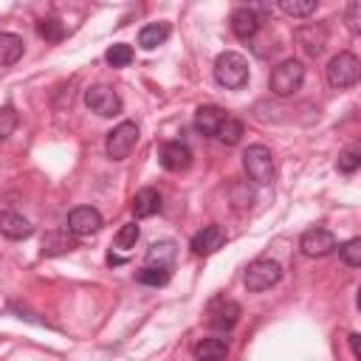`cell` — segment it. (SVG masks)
<instances>
[{
  "mask_svg": "<svg viewBox=\"0 0 361 361\" xmlns=\"http://www.w3.org/2000/svg\"><path fill=\"white\" fill-rule=\"evenodd\" d=\"M214 79L217 85L228 87V90H237L248 82V59L237 51H226L214 59Z\"/></svg>",
  "mask_w": 361,
  "mask_h": 361,
  "instance_id": "1",
  "label": "cell"
},
{
  "mask_svg": "<svg viewBox=\"0 0 361 361\" xmlns=\"http://www.w3.org/2000/svg\"><path fill=\"white\" fill-rule=\"evenodd\" d=\"M243 166H245L248 180L257 183V186H268L274 180V155L262 144H251L243 152Z\"/></svg>",
  "mask_w": 361,
  "mask_h": 361,
  "instance_id": "2",
  "label": "cell"
},
{
  "mask_svg": "<svg viewBox=\"0 0 361 361\" xmlns=\"http://www.w3.org/2000/svg\"><path fill=\"white\" fill-rule=\"evenodd\" d=\"M302 82H305V65H302L299 59H285V62H279V65L271 71V76H268V85H271V90H274L276 96H290V93H296V90L302 87Z\"/></svg>",
  "mask_w": 361,
  "mask_h": 361,
  "instance_id": "3",
  "label": "cell"
},
{
  "mask_svg": "<svg viewBox=\"0 0 361 361\" xmlns=\"http://www.w3.org/2000/svg\"><path fill=\"white\" fill-rule=\"evenodd\" d=\"M138 144V124L135 121H121L118 127H113L104 138V152L113 161H124Z\"/></svg>",
  "mask_w": 361,
  "mask_h": 361,
  "instance_id": "4",
  "label": "cell"
},
{
  "mask_svg": "<svg viewBox=\"0 0 361 361\" xmlns=\"http://www.w3.org/2000/svg\"><path fill=\"white\" fill-rule=\"evenodd\" d=\"M358 73H361V62L350 51H341V54H336L327 62V82L333 87H350V85H355L358 82Z\"/></svg>",
  "mask_w": 361,
  "mask_h": 361,
  "instance_id": "5",
  "label": "cell"
},
{
  "mask_svg": "<svg viewBox=\"0 0 361 361\" xmlns=\"http://www.w3.org/2000/svg\"><path fill=\"white\" fill-rule=\"evenodd\" d=\"M85 104L90 113L102 116V118H110V116H118L121 113V96L110 87V85H93L85 90Z\"/></svg>",
  "mask_w": 361,
  "mask_h": 361,
  "instance_id": "6",
  "label": "cell"
},
{
  "mask_svg": "<svg viewBox=\"0 0 361 361\" xmlns=\"http://www.w3.org/2000/svg\"><path fill=\"white\" fill-rule=\"evenodd\" d=\"M245 288L248 290H268L282 279V265L276 259H254L245 268Z\"/></svg>",
  "mask_w": 361,
  "mask_h": 361,
  "instance_id": "7",
  "label": "cell"
},
{
  "mask_svg": "<svg viewBox=\"0 0 361 361\" xmlns=\"http://www.w3.org/2000/svg\"><path fill=\"white\" fill-rule=\"evenodd\" d=\"M102 214L99 209L93 206H76L71 214H68V231L76 234V237H87V234H96L102 228Z\"/></svg>",
  "mask_w": 361,
  "mask_h": 361,
  "instance_id": "8",
  "label": "cell"
},
{
  "mask_svg": "<svg viewBox=\"0 0 361 361\" xmlns=\"http://www.w3.org/2000/svg\"><path fill=\"white\" fill-rule=\"evenodd\" d=\"M299 248L305 257H327L336 248V237L327 228H307L299 240Z\"/></svg>",
  "mask_w": 361,
  "mask_h": 361,
  "instance_id": "9",
  "label": "cell"
},
{
  "mask_svg": "<svg viewBox=\"0 0 361 361\" xmlns=\"http://www.w3.org/2000/svg\"><path fill=\"white\" fill-rule=\"evenodd\" d=\"M223 245H226V231H223V226H217V223L203 226V228L192 237V251H195L197 257H209V254L220 251Z\"/></svg>",
  "mask_w": 361,
  "mask_h": 361,
  "instance_id": "10",
  "label": "cell"
},
{
  "mask_svg": "<svg viewBox=\"0 0 361 361\" xmlns=\"http://www.w3.org/2000/svg\"><path fill=\"white\" fill-rule=\"evenodd\" d=\"M240 305L234 299H214L209 307V324L217 330H231L240 322Z\"/></svg>",
  "mask_w": 361,
  "mask_h": 361,
  "instance_id": "11",
  "label": "cell"
},
{
  "mask_svg": "<svg viewBox=\"0 0 361 361\" xmlns=\"http://www.w3.org/2000/svg\"><path fill=\"white\" fill-rule=\"evenodd\" d=\"M161 158V166L169 169V172H183L189 164H192V149L183 144V141H166L158 152Z\"/></svg>",
  "mask_w": 361,
  "mask_h": 361,
  "instance_id": "12",
  "label": "cell"
},
{
  "mask_svg": "<svg viewBox=\"0 0 361 361\" xmlns=\"http://www.w3.org/2000/svg\"><path fill=\"white\" fill-rule=\"evenodd\" d=\"M296 42H299V48L305 51V56H319L322 51H324V45H327V31H324V25H302L299 31H296Z\"/></svg>",
  "mask_w": 361,
  "mask_h": 361,
  "instance_id": "13",
  "label": "cell"
},
{
  "mask_svg": "<svg viewBox=\"0 0 361 361\" xmlns=\"http://www.w3.org/2000/svg\"><path fill=\"white\" fill-rule=\"evenodd\" d=\"M228 116H226L223 107H217V104H200L195 110V130L203 133V135H217V130H220V124Z\"/></svg>",
  "mask_w": 361,
  "mask_h": 361,
  "instance_id": "14",
  "label": "cell"
},
{
  "mask_svg": "<svg viewBox=\"0 0 361 361\" xmlns=\"http://www.w3.org/2000/svg\"><path fill=\"white\" fill-rule=\"evenodd\" d=\"M228 23H231L234 37H240V39H251V37L259 31V17H257V11H254V8H248V6L234 8Z\"/></svg>",
  "mask_w": 361,
  "mask_h": 361,
  "instance_id": "15",
  "label": "cell"
},
{
  "mask_svg": "<svg viewBox=\"0 0 361 361\" xmlns=\"http://www.w3.org/2000/svg\"><path fill=\"white\" fill-rule=\"evenodd\" d=\"M31 223L17 212H0V234L8 240H25L31 237Z\"/></svg>",
  "mask_w": 361,
  "mask_h": 361,
  "instance_id": "16",
  "label": "cell"
},
{
  "mask_svg": "<svg viewBox=\"0 0 361 361\" xmlns=\"http://www.w3.org/2000/svg\"><path fill=\"white\" fill-rule=\"evenodd\" d=\"M158 209H161V195L152 186L135 192V197H133V214L135 217H152V214H158Z\"/></svg>",
  "mask_w": 361,
  "mask_h": 361,
  "instance_id": "17",
  "label": "cell"
},
{
  "mask_svg": "<svg viewBox=\"0 0 361 361\" xmlns=\"http://www.w3.org/2000/svg\"><path fill=\"white\" fill-rule=\"evenodd\" d=\"M192 353H195L197 361H226L228 344H226L223 338H200Z\"/></svg>",
  "mask_w": 361,
  "mask_h": 361,
  "instance_id": "18",
  "label": "cell"
},
{
  "mask_svg": "<svg viewBox=\"0 0 361 361\" xmlns=\"http://www.w3.org/2000/svg\"><path fill=\"white\" fill-rule=\"evenodd\" d=\"M172 262H175V243L172 240H161V243L149 245V251H147L149 268H172Z\"/></svg>",
  "mask_w": 361,
  "mask_h": 361,
  "instance_id": "19",
  "label": "cell"
},
{
  "mask_svg": "<svg viewBox=\"0 0 361 361\" xmlns=\"http://www.w3.org/2000/svg\"><path fill=\"white\" fill-rule=\"evenodd\" d=\"M166 37H169V25H166V23H149V25H144V28L138 31V45H141L144 51H152V48H158L161 42H166Z\"/></svg>",
  "mask_w": 361,
  "mask_h": 361,
  "instance_id": "20",
  "label": "cell"
},
{
  "mask_svg": "<svg viewBox=\"0 0 361 361\" xmlns=\"http://www.w3.org/2000/svg\"><path fill=\"white\" fill-rule=\"evenodd\" d=\"M76 248V237H71L68 231H51L42 243V254L48 257H56V254H68Z\"/></svg>",
  "mask_w": 361,
  "mask_h": 361,
  "instance_id": "21",
  "label": "cell"
},
{
  "mask_svg": "<svg viewBox=\"0 0 361 361\" xmlns=\"http://www.w3.org/2000/svg\"><path fill=\"white\" fill-rule=\"evenodd\" d=\"M23 56V39L17 34L0 31V65H14Z\"/></svg>",
  "mask_w": 361,
  "mask_h": 361,
  "instance_id": "22",
  "label": "cell"
},
{
  "mask_svg": "<svg viewBox=\"0 0 361 361\" xmlns=\"http://www.w3.org/2000/svg\"><path fill=\"white\" fill-rule=\"evenodd\" d=\"M37 34L48 42H59L65 37V23L59 17H45V20L37 23Z\"/></svg>",
  "mask_w": 361,
  "mask_h": 361,
  "instance_id": "23",
  "label": "cell"
},
{
  "mask_svg": "<svg viewBox=\"0 0 361 361\" xmlns=\"http://www.w3.org/2000/svg\"><path fill=\"white\" fill-rule=\"evenodd\" d=\"M240 135H243V121H237V118H226L223 124H220V130H217V141L220 144H226V147H234L237 141H240Z\"/></svg>",
  "mask_w": 361,
  "mask_h": 361,
  "instance_id": "24",
  "label": "cell"
},
{
  "mask_svg": "<svg viewBox=\"0 0 361 361\" xmlns=\"http://www.w3.org/2000/svg\"><path fill=\"white\" fill-rule=\"evenodd\" d=\"M104 59H107V65H113V68H127V65L133 62V48L124 45V42H116V45L107 48Z\"/></svg>",
  "mask_w": 361,
  "mask_h": 361,
  "instance_id": "25",
  "label": "cell"
},
{
  "mask_svg": "<svg viewBox=\"0 0 361 361\" xmlns=\"http://www.w3.org/2000/svg\"><path fill=\"white\" fill-rule=\"evenodd\" d=\"M279 8L288 14V17H307L316 11V0H282Z\"/></svg>",
  "mask_w": 361,
  "mask_h": 361,
  "instance_id": "26",
  "label": "cell"
},
{
  "mask_svg": "<svg viewBox=\"0 0 361 361\" xmlns=\"http://www.w3.org/2000/svg\"><path fill=\"white\" fill-rule=\"evenodd\" d=\"M338 254H341L344 265H350V268H358V265H361V240H358V237L347 240L344 245H338Z\"/></svg>",
  "mask_w": 361,
  "mask_h": 361,
  "instance_id": "27",
  "label": "cell"
},
{
  "mask_svg": "<svg viewBox=\"0 0 361 361\" xmlns=\"http://www.w3.org/2000/svg\"><path fill=\"white\" fill-rule=\"evenodd\" d=\"M138 282L141 285H155V288L158 285H166L169 282V268H149L147 265V268L138 271Z\"/></svg>",
  "mask_w": 361,
  "mask_h": 361,
  "instance_id": "28",
  "label": "cell"
},
{
  "mask_svg": "<svg viewBox=\"0 0 361 361\" xmlns=\"http://www.w3.org/2000/svg\"><path fill=\"white\" fill-rule=\"evenodd\" d=\"M138 226L135 223H127V226H121L118 228V234H116V248H121V251H130L135 243H138Z\"/></svg>",
  "mask_w": 361,
  "mask_h": 361,
  "instance_id": "29",
  "label": "cell"
},
{
  "mask_svg": "<svg viewBox=\"0 0 361 361\" xmlns=\"http://www.w3.org/2000/svg\"><path fill=\"white\" fill-rule=\"evenodd\" d=\"M338 172H344V175H353L358 166H361V152L353 147V149H344L341 155H338Z\"/></svg>",
  "mask_w": 361,
  "mask_h": 361,
  "instance_id": "30",
  "label": "cell"
},
{
  "mask_svg": "<svg viewBox=\"0 0 361 361\" xmlns=\"http://www.w3.org/2000/svg\"><path fill=\"white\" fill-rule=\"evenodd\" d=\"M17 130V113L14 107H0V141H6Z\"/></svg>",
  "mask_w": 361,
  "mask_h": 361,
  "instance_id": "31",
  "label": "cell"
},
{
  "mask_svg": "<svg viewBox=\"0 0 361 361\" xmlns=\"http://www.w3.org/2000/svg\"><path fill=\"white\" fill-rule=\"evenodd\" d=\"M358 8H361V6H358V3H353V6H350V11H347V14H350V28H353V31H358Z\"/></svg>",
  "mask_w": 361,
  "mask_h": 361,
  "instance_id": "32",
  "label": "cell"
},
{
  "mask_svg": "<svg viewBox=\"0 0 361 361\" xmlns=\"http://www.w3.org/2000/svg\"><path fill=\"white\" fill-rule=\"evenodd\" d=\"M350 347H353V355L358 358V355H361V347H358V333H350Z\"/></svg>",
  "mask_w": 361,
  "mask_h": 361,
  "instance_id": "33",
  "label": "cell"
}]
</instances>
